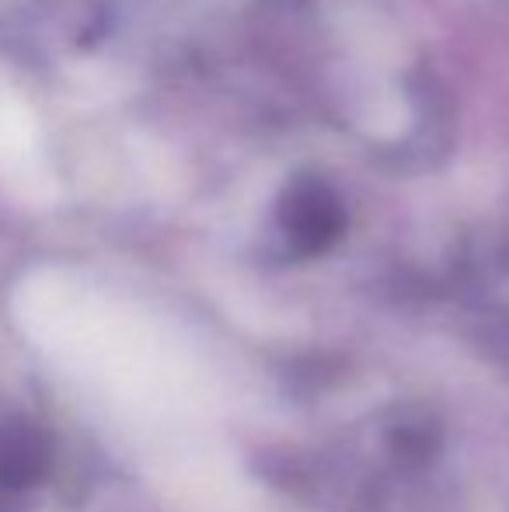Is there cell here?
Wrapping results in <instances>:
<instances>
[{"mask_svg":"<svg viewBox=\"0 0 509 512\" xmlns=\"http://www.w3.org/2000/svg\"><path fill=\"white\" fill-rule=\"evenodd\" d=\"M276 220L297 255H321L346 230V209H342L332 185L314 175H304L293 178L283 189Z\"/></svg>","mask_w":509,"mask_h":512,"instance_id":"1","label":"cell"},{"mask_svg":"<svg viewBox=\"0 0 509 512\" xmlns=\"http://www.w3.org/2000/svg\"><path fill=\"white\" fill-rule=\"evenodd\" d=\"M377 436H381L384 460L401 474L426 471L443 450V422H440V415L429 405H422V401L387 408Z\"/></svg>","mask_w":509,"mask_h":512,"instance_id":"2","label":"cell"}]
</instances>
